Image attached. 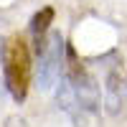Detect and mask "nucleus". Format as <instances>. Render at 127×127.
Instances as JSON below:
<instances>
[{
	"instance_id": "1",
	"label": "nucleus",
	"mask_w": 127,
	"mask_h": 127,
	"mask_svg": "<svg viewBox=\"0 0 127 127\" xmlns=\"http://www.w3.org/2000/svg\"><path fill=\"white\" fill-rule=\"evenodd\" d=\"M3 71H5L3 79L8 84V94L15 99V104L26 102L28 89H31V51H28V43L20 36L8 38Z\"/></svg>"
},
{
	"instance_id": "2",
	"label": "nucleus",
	"mask_w": 127,
	"mask_h": 127,
	"mask_svg": "<svg viewBox=\"0 0 127 127\" xmlns=\"http://www.w3.org/2000/svg\"><path fill=\"white\" fill-rule=\"evenodd\" d=\"M66 76L71 79L74 84V92H76V97L81 102V107L87 109L89 114H97L99 107H102V97H99V84L97 79L92 76V74L87 71V66L76 59V54H74V48L66 43Z\"/></svg>"
},
{
	"instance_id": "3",
	"label": "nucleus",
	"mask_w": 127,
	"mask_h": 127,
	"mask_svg": "<svg viewBox=\"0 0 127 127\" xmlns=\"http://www.w3.org/2000/svg\"><path fill=\"white\" fill-rule=\"evenodd\" d=\"M64 69H66V43L61 33H51L43 54L38 56V87L46 92L54 84H59Z\"/></svg>"
},
{
	"instance_id": "4",
	"label": "nucleus",
	"mask_w": 127,
	"mask_h": 127,
	"mask_svg": "<svg viewBox=\"0 0 127 127\" xmlns=\"http://www.w3.org/2000/svg\"><path fill=\"white\" fill-rule=\"evenodd\" d=\"M56 107L74 122V127H87L89 112L81 107V102H79V97H76V92H74V84H71V79L66 76V71H64V76H61L59 84H56Z\"/></svg>"
},
{
	"instance_id": "5",
	"label": "nucleus",
	"mask_w": 127,
	"mask_h": 127,
	"mask_svg": "<svg viewBox=\"0 0 127 127\" xmlns=\"http://www.w3.org/2000/svg\"><path fill=\"white\" fill-rule=\"evenodd\" d=\"M125 99H127V87H125V79H122V71H120V64L107 71V87H104V109L107 114L117 117L125 107Z\"/></svg>"
},
{
	"instance_id": "6",
	"label": "nucleus",
	"mask_w": 127,
	"mask_h": 127,
	"mask_svg": "<svg viewBox=\"0 0 127 127\" xmlns=\"http://www.w3.org/2000/svg\"><path fill=\"white\" fill-rule=\"evenodd\" d=\"M51 23H54V8L46 5L31 18V33H33V38H46V31H48Z\"/></svg>"
},
{
	"instance_id": "7",
	"label": "nucleus",
	"mask_w": 127,
	"mask_h": 127,
	"mask_svg": "<svg viewBox=\"0 0 127 127\" xmlns=\"http://www.w3.org/2000/svg\"><path fill=\"white\" fill-rule=\"evenodd\" d=\"M5 43H8V38H3V36H0V61L5 59Z\"/></svg>"
},
{
	"instance_id": "8",
	"label": "nucleus",
	"mask_w": 127,
	"mask_h": 127,
	"mask_svg": "<svg viewBox=\"0 0 127 127\" xmlns=\"http://www.w3.org/2000/svg\"><path fill=\"white\" fill-rule=\"evenodd\" d=\"M23 125H26L23 120H10V122H8V127H23Z\"/></svg>"
},
{
	"instance_id": "9",
	"label": "nucleus",
	"mask_w": 127,
	"mask_h": 127,
	"mask_svg": "<svg viewBox=\"0 0 127 127\" xmlns=\"http://www.w3.org/2000/svg\"><path fill=\"white\" fill-rule=\"evenodd\" d=\"M5 92H8V84H5V79H0V99H3Z\"/></svg>"
}]
</instances>
